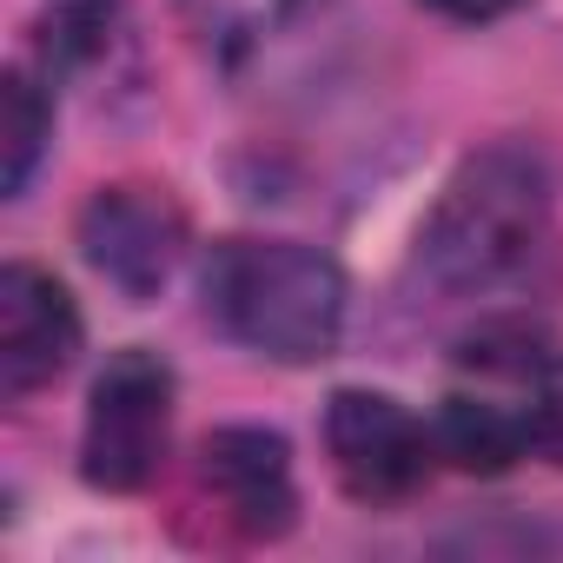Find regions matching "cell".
I'll return each mask as SVG.
<instances>
[{
  "label": "cell",
  "mask_w": 563,
  "mask_h": 563,
  "mask_svg": "<svg viewBox=\"0 0 563 563\" xmlns=\"http://www.w3.org/2000/svg\"><path fill=\"white\" fill-rule=\"evenodd\" d=\"M550 232L543 166L517 146L471 153L418 225V272L438 292H490L537 258Z\"/></svg>",
  "instance_id": "obj_1"
},
{
  "label": "cell",
  "mask_w": 563,
  "mask_h": 563,
  "mask_svg": "<svg viewBox=\"0 0 563 563\" xmlns=\"http://www.w3.org/2000/svg\"><path fill=\"white\" fill-rule=\"evenodd\" d=\"M206 312L278 365H319L345 332V272L299 239H225L206 258Z\"/></svg>",
  "instance_id": "obj_2"
},
{
  "label": "cell",
  "mask_w": 563,
  "mask_h": 563,
  "mask_svg": "<svg viewBox=\"0 0 563 563\" xmlns=\"http://www.w3.org/2000/svg\"><path fill=\"white\" fill-rule=\"evenodd\" d=\"M173 444V365L146 345H126L107 358L87 398V431H80V471L93 490H146L166 464Z\"/></svg>",
  "instance_id": "obj_3"
},
{
  "label": "cell",
  "mask_w": 563,
  "mask_h": 563,
  "mask_svg": "<svg viewBox=\"0 0 563 563\" xmlns=\"http://www.w3.org/2000/svg\"><path fill=\"white\" fill-rule=\"evenodd\" d=\"M80 252L107 286L133 306H153L186 258V212L166 186L153 179H120L100 186L80 206Z\"/></svg>",
  "instance_id": "obj_4"
},
{
  "label": "cell",
  "mask_w": 563,
  "mask_h": 563,
  "mask_svg": "<svg viewBox=\"0 0 563 563\" xmlns=\"http://www.w3.org/2000/svg\"><path fill=\"white\" fill-rule=\"evenodd\" d=\"M325 451H332V471L345 484V497L358 504H405L424 490L431 477V431L385 391H332L325 405Z\"/></svg>",
  "instance_id": "obj_5"
},
{
  "label": "cell",
  "mask_w": 563,
  "mask_h": 563,
  "mask_svg": "<svg viewBox=\"0 0 563 563\" xmlns=\"http://www.w3.org/2000/svg\"><path fill=\"white\" fill-rule=\"evenodd\" d=\"M199 484L225 510L232 530L272 543L299 517V484H292V444L265 424H219L199 444Z\"/></svg>",
  "instance_id": "obj_6"
},
{
  "label": "cell",
  "mask_w": 563,
  "mask_h": 563,
  "mask_svg": "<svg viewBox=\"0 0 563 563\" xmlns=\"http://www.w3.org/2000/svg\"><path fill=\"white\" fill-rule=\"evenodd\" d=\"M80 352V312L74 292L41 265H8L0 272V391L27 398L54 385Z\"/></svg>",
  "instance_id": "obj_7"
},
{
  "label": "cell",
  "mask_w": 563,
  "mask_h": 563,
  "mask_svg": "<svg viewBox=\"0 0 563 563\" xmlns=\"http://www.w3.org/2000/svg\"><path fill=\"white\" fill-rule=\"evenodd\" d=\"M431 444L457 471L497 477V471H510L517 457L537 451V405L510 411V405H490V398H444V411L431 424Z\"/></svg>",
  "instance_id": "obj_8"
},
{
  "label": "cell",
  "mask_w": 563,
  "mask_h": 563,
  "mask_svg": "<svg viewBox=\"0 0 563 563\" xmlns=\"http://www.w3.org/2000/svg\"><path fill=\"white\" fill-rule=\"evenodd\" d=\"M312 8H319V0H179L192 41H199L206 54H219V60L252 54L258 41L286 34V27H292L299 14H312Z\"/></svg>",
  "instance_id": "obj_9"
},
{
  "label": "cell",
  "mask_w": 563,
  "mask_h": 563,
  "mask_svg": "<svg viewBox=\"0 0 563 563\" xmlns=\"http://www.w3.org/2000/svg\"><path fill=\"white\" fill-rule=\"evenodd\" d=\"M0 113H8V126H0V192L21 199L41 153H47V133H54V107L41 93V80L27 67H14L8 80H0Z\"/></svg>",
  "instance_id": "obj_10"
},
{
  "label": "cell",
  "mask_w": 563,
  "mask_h": 563,
  "mask_svg": "<svg viewBox=\"0 0 563 563\" xmlns=\"http://www.w3.org/2000/svg\"><path fill=\"white\" fill-rule=\"evenodd\" d=\"M113 14H120V0H47V14H41V60L47 67L100 60L107 41H113Z\"/></svg>",
  "instance_id": "obj_11"
},
{
  "label": "cell",
  "mask_w": 563,
  "mask_h": 563,
  "mask_svg": "<svg viewBox=\"0 0 563 563\" xmlns=\"http://www.w3.org/2000/svg\"><path fill=\"white\" fill-rule=\"evenodd\" d=\"M424 8L444 14V21H497V14L523 8V0H424Z\"/></svg>",
  "instance_id": "obj_12"
},
{
  "label": "cell",
  "mask_w": 563,
  "mask_h": 563,
  "mask_svg": "<svg viewBox=\"0 0 563 563\" xmlns=\"http://www.w3.org/2000/svg\"><path fill=\"white\" fill-rule=\"evenodd\" d=\"M537 451L563 464V398H556V391L537 405Z\"/></svg>",
  "instance_id": "obj_13"
}]
</instances>
